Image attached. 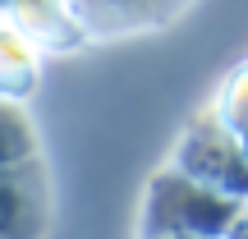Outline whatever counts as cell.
<instances>
[{
	"instance_id": "6da1fadb",
	"label": "cell",
	"mask_w": 248,
	"mask_h": 239,
	"mask_svg": "<svg viewBox=\"0 0 248 239\" xmlns=\"http://www.w3.org/2000/svg\"><path fill=\"white\" fill-rule=\"evenodd\" d=\"M244 221V203L225 198L216 189L198 184L179 166L161 170L142 203V239H170V235H198V239H234Z\"/></svg>"
},
{
	"instance_id": "7a4b0ae2",
	"label": "cell",
	"mask_w": 248,
	"mask_h": 239,
	"mask_svg": "<svg viewBox=\"0 0 248 239\" xmlns=\"http://www.w3.org/2000/svg\"><path fill=\"white\" fill-rule=\"evenodd\" d=\"M175 166L184 170V175H193L198 184L225 193V198H239V203L248 198V152H244V143L216 120L198 124L184 138Z\"/></svg>"
},
{
	"instance_id": "3957f363",
	"label": "cell",
	"mask_w": 248,
	"mask_h": 239,
	"mask_svg": "<svg viewBox=\"0 0 248 239\" xmlns=\"http://www.w3.org/2000/svg\"><path fill=\"white\" fill-rule=\"evenodd\" d=\"M51 230V179L46 166H18L0 175V239H46Z\"/></svg>"
},
{
	"instance_id": "277c9868",
	"label": "cell",
	"mask_w": 248,
	"mask_h": 239,
	"mask_svg": "<svg viewBox=\"0 0 248 239\" xmlns=\"http://www.w3.org/2000/svg\"><path fill=\"white\" fill-rule=\"evenodd\" d=\"M32 79H37L32 42H28L14 23L0 18V101H23L28 88H32Z\"/></svg>"
},
{
	"instance_id": "5b68a950",
	"label": "cell",
	"mask_w": 248,
	"mask_h": 239,
	"mask_svg": "<svg viewBox=\"0 0 248 239\" xmlns=\"http://www.w3.org/2000/svg\"><path fill=\"white\" fill-rule=\"evenodd\" d=\"M32 161H42L32 115L23 111V101H0V175L32 166Z\"/></svg>"
},
{
	"instance_id": "8992f818",
	"label": "cell",
	"mask_w": 248,
	"mask_h": 239,
	"mask_svg": "<svg viewBox=\"0 0 248 239\" xmlns=\"http://www.w3.org/2000/svg\"><path fill=\"white\" fill-rule=\"evenodd\" d=\"M170 239H198V235H170Z\"/></svg>"
},
{
	"instance_id": "52a82bcc",
	"label": "cell",
	"mask_w": 248,
	"mask_h": 239,
	"mask_svg": "<svg viewBox=\"0 0 248 239\" xmlns=\"http://www.w3.org/2000/svg\"><path fill=\"white\" fill-rule=\"evenodd\" d=\"M9 5H14V0H0V9H9Z\"/></svg>"
}]
</instances>
